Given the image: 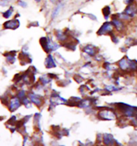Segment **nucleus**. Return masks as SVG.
<instances>
[{
    "label": "nucleus",
    "mask_w": 137,
    "mask_h": 146,
    "mask_svg": "<svg viewBox=\"0 0 137 146\" xmlns=\"http://www.w3.org/2000/svg\"><path fill=\"white\" fill-rule=\"evenodd\" d=\"M114 26L110 22H105L103 23L101 28L98 31V33L100 35H103L106 33H111V31L112 30V29Z\"/></svg>",
    "instance_id": "obj_1"
},
{
    "label": "nucleus",
    "mask_w": 137,
    "mask_h": 146,
    "mask_svg": "<svg viewBox=\"0 0 137 146\" xmlns=\"http://www.w3.org/2000/svg\"><path fill=\"white\" fill-rule=\"evenodd\" d=\"M19 25V22L18 19H13L9 20L7 22H5L4 26L6 29H15L18 27Z\"/></svg>",
    "instance_id": "obj_2"
},
{
    "label": "nucleus",
    "mask_w": 137,
    "mask_h": 146,
    "mask_svg": "<svg viewBox=\"0 0 137 146\" xmlns=\"http://www.w3.org/2000/svg\"><path fill=\"white\" fill-rule=\"evenodd\" d=\"M63 4L62 3H60L57 5L54 8L51 13V17L53 19H54L56 17H57L60 14L61 10L63 9Z\"/></svg>",
    "instance_id": "obj_3"
},
{
    "label": "nucleus",
    "mask_w": 137,
    "mask_h": 146,
    "mask_svg": "<svg viewBox=\"0 0 137 146\" xmlns=\"http://www.w3.org/2000/svg\"><path fill=\"white\" fill-rule=\"evenodd\" d=\"M14 12V9L13 7H10L9 9L5 10L4 13H2L3 17L5 18V19H9L11 17L13 14Z\"/></svg>",
    "instance_id": "obj_4"
},
{
    "label": "nucleus",
    "mask_w": 137,
    "mask_h": 146,
    "mask_svg": "<svg viewBox=\"0 0 137 146\" xmlns=\"http://www.w3.org/2000/svg\"><path fill=\"white\" fill-rule=\"evenodd\" d=\"M111 13V8L109 5L105 6L102 9L103 15L105 19H108V18L110 16Z\"/></svg>",
    "instance_id": "obj_5"
},
{
    "label": "nucleus",
    "mask_w": 137,
    "mask_h": 146,
    "mask_svg": "<svg viewBox=\"0 0 137 146\" xmlns=\"http://www.w3.org/2000/svg\"><path fill=\"white\" fill-rule=\"evenodd\" d=\"M17 5L23 8H26L27 7V3L25 1L18 0L17 2Z\"/></svg>",
    "instance_id": "obj_6"
},
{
    "label": "nucleus",
    "mask_w": 137,
    "mask_h": 146,
    "mask_svg": "<svg viewBox=\"0 0 137 146\" xmlns=\"http://www.w3.org/2000/svg\"><path fill=\"white\" fill-rule=\"evenodd\" d=\"M1 1H4V2H5L9 3L10 2H11L12 0H1Z\"/></svg>",
    "instance_id": "obj_7"
},
{
    "label": "nucleus",
    "mask_w": 137,
    "mask_h": 146,
    "mask_svg": "<svg viewBox=\"0 0 137 146\" xmlns=\"http://www.w3.org/2000/svg\"><path fill=\"white\" fill-rule=\"evenodd\" d=\"M34 1H35V2H37V3H39V2H41V1H42V0H34Z\"/></svg>",
    "instance_id": "obj_8"
}]
</instances>
